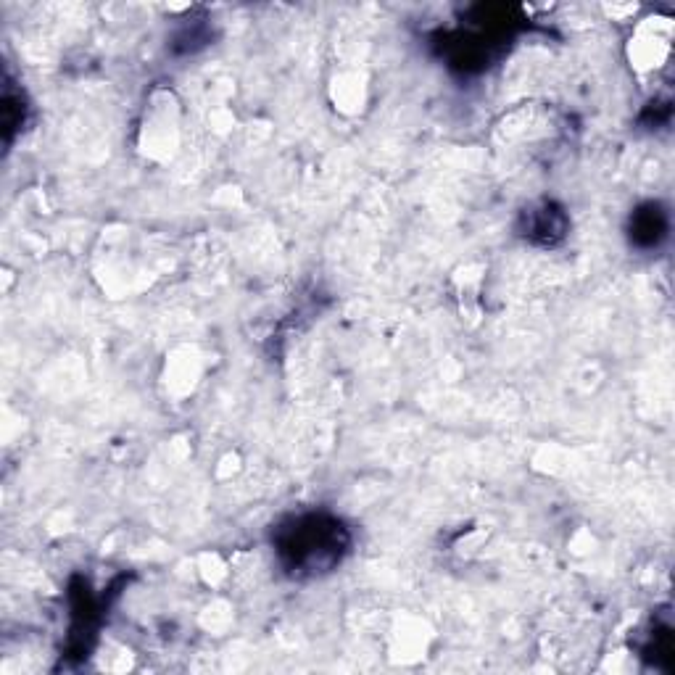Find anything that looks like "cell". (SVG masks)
<instances>
[{
	"label": "cell",
	"instance_id": "3957f363",
	"mask_svg": "<svg viewBox=\"0 0 675 675\" xmlns=\"http://www.w3.org/2000/svg\"><path fill=\"white\" fill-rule=\"evenodd\" d=\"M525 230H528L530 238H541V243H552L554 235H562V230H565V219H562L559 211L544 206V209L530 211Z\"/></svg>",
	"mask_w": 675,
	"mask_h": 675
},
{
	"label": "cell",
	"instance_id": "7a4b0ae2",
	"mask_svg": "<svg viewBox=\"0 0 675 675\" xmlns=\"http://www.w3.org/2000/svg\"><path fill=\"white\" fill-rule=\"evenodd\" d=\"M665 235H668V219H665V211H662L660 206L646 204L633 214L631 238L636 246L652 248L657 246Z\"/></svg>",
	"mask_w": 675,
	"mask_h": 675
},
{
	"label": "cell",
	"instance_id": "6da1fadb",
	"mask_svg": "<svg viewBox=\"0 0 675 675\" xmlns=\"http://www.w3.org/2000/svg\"><path fill=\"white\" fill-rule=\"evenodd\" d=\"M349 549V528L325 512L291 517L275 533L277 559L291 578H320L341 565Z\"/></svg>",
	"mask_w": 675,
	"mask_h": 675
}]
</instances>
